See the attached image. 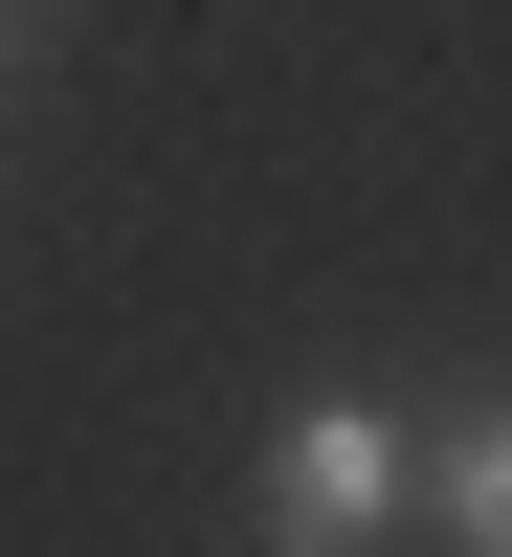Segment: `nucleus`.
<instances>
[{
	"instance_id": "nucleus-1",
	"label": "nucleus",
	"mask_w": 512,
	"mask_h": 557,
	"mask_svg": "<svg viewBox=\"0 0 512 557\" xmlns=\"http://www.w3.org/2000/svg\"><path fill=\"white\" fill-rule=\"evenodd\" d=\"M401 491H424V424H401L379 380H312L290 446H267V513H290V535H379Z\"/></svg>"
},
{
	"instance_id": "nucleus-2",
	"label": "nucleus",
	"mask_w": 512,
	"mask_h": 557,
	"mask_svg": "<svg viewBox=\"0 0 512 557\" xmlns=\"http://www.w3.org/2000/svg\"><path fill=\"white\" fill-rule=\"evenodd\" d=\"M424 469H446V513H469V535L512 557V401H469V424H446V446H424Z\"/></svg>"
}]
</instances>
